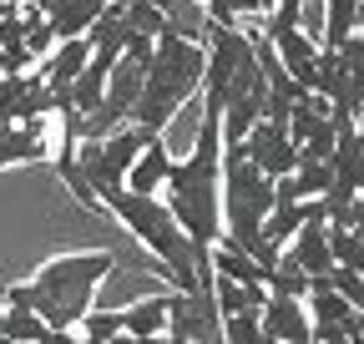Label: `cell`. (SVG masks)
Returning a JSON list of instances; mask_svg holds the SVG:
<instances>
[{
	"label": "cell",
	"instance_id": "obj_24",
	"mask_svg": "<svg viewBox=\"0 0 364 344\" xmlns=\"http://www.w3.org/2000/svg\"><path fill=\"white\" fill-rule=\"evenodd\" d=\"M21 46H26V56H31V61H36V56H51L56 36H51V26H46V16L21 11Z\"/></svg>",
	"mask_w": 364,
	"mask_h": 344
},
{
	"label": "cell",
	"instance_id": "obj_9",
	"mask_svg": "<svg viewBox=\"0 0 364 344\" xmlns=\"http://www.w3.org/2000/svg\"><path fill=\"white\" fill-rule=\"evenodd\" d=\"M258 324L273 344H314V324H309V309L299 299H268L258 309Z\"/></svg>",
	"mask_w": 364,
	"mask_h": 344
},
{
	"label": "cell",
	"instance_id": "obj_25",
	"mask_svg": "<svg viewBox=\"0 0 364 344\" xmlns=\"http://www.w3.org/2000/svg\"><path fill=\"white\" fill-rule=\"evenodd\" d=\"M318 284L334 289L349 309H364V274H354V269H334V264H329L324 274H318Z\"/></svg>",
	"mask_w": 364,
	"mask_h": 344
},
{
	"label": "cell",
	"instance_id": "obj_30",
	"mask_svg": "<svg viewBox=\"0 0 364 344\" xmlns=\"http://www.w3.org/2000/svg\"><path fill=\"white\" fill-rule=\"evenodd\" d=\"M0 6H21V0H0Z\"/></svg>",
	"mask_w": 364,
	"mask_h": 344
},
{
	"label": "cell",
	"instance_id": "obj_8",
	"mask_svg": "<svg viewBox=\"0 0 364 344\" xmlns=\"http://www.w3.org/2000/svg\"><path fill=\"white\" fill-rule=\"evenodd\" d=\"M268 46H273V61L284 66V76L309 92L314 66H318V41H309L304 31H268Z\"/></svg>",
	"mask_w": 364,
	"mask_h": 344
},
{
	"label": "cell",
	"instance_id": "obj_28",
	"mask_svg": "<svg viewBox=\"0 0 364 344\" xmlns=\"http://www.w3.org/2000/svg\"><path fill=\"white\" fill-rule=\"evenodd\" d=\"M132 344H167V334H157V339H132Z\"/></svg>",
	"mask_w": 364,
	"mask_h": 344
},
{
	"label": "cell",
	"instance_id": "obj_11",
	"mask_svg": "<svg viewBox=\"0 0 364 344\" xmlns=\"http://www.w3.org/2000/svg\"><path fill=\"white\" fill-rule=\"evenodd\" d=\"M117 61H97V56H91L86 66H81V76L66 86V92H61V112H71L76 122H86L91 112H97L102 107V92H107V71H112Z\"/></svg>",
	"mask_w": 364,
	"mask_h": 344
},
{
	"label": "cell",
	"instance_id": "obj_10",
	"mask_svg": "<svg viewBox=\"0 0 364 344\" xmlns=\"http://www.w3.org/2000/svg\"><path fill=\"white\" fill-rule=\"evenodd\" d=\"M167 172H172V157L162 147V137H152L142 152H136V162L127 167V178H122V193H136V198H157L167 188Z\"/></svg>",
	"mask_w": 364,
	"mask_h": 344
},
{
	"label": "cell",
	"instance_id": "obj_26",
	"mask_svg": "<svg viewBox=\"0 0 364 344\" xmlns=\"http://www.w3.org/2000/svg\"><path fill=\"white\" fill-rule=\"evenodd\" d=\"M76 329H81V339H91V344H107V339L122 334V314H117V309H86Z\"/></svg>",
	"mask_w": 364,
	"mask_h": 344
},
{
	"label": "cell",
	"instance_id": "obj_15",
	"mask_svg": "<svg viewBox=\"0 0 364 344\" xmlns=\"http://www.w3.org/2000/svg\"><path fill=\"white\" fill-rule=\"evenodd\" d=\"M289 264L304 274V279H318L329 269V243H324V223H304L294 238H289Z\"/></svg>",
	"mask_w": 364,
	"mask_h": 344
},
{
	"label": "cell",
	"instance_id": "obj_1",
	"mask_svg": "<svg viewBox=\"0 0 364 344\" xmlns=\"http://www.w3.org/2000/svg\"><path fill=\"white\" fill-rule=\"evenodd\" d=\"M117 258L122 253H112V248L61 253V258H51V264H41L31 279L6 289V309H26L51 334H71L86 309H97L91 304V299H97V284L117 269Z\"/></svg>",
	"mask_w": 364,
	"mask_h": 344
},
{
	"label": "cell",
	"instance_id": "obj_17",
	"mask_svg": "<svg viewBox=\"0 0 364 344\" xmlns=\"http://www.w3.org/2000/svg\"><path fill=\"white\" fill-rule=\"evenodd\" d=\"M46 137H41V122L31 127H0V167H16V162H46Z\"/></svg>",
	"mask_w": 364,
	"mask_h": 344
},
{
	"label": "cell",
	"instance_id": "obj_14",
	"mask_svg": "<svg viewBox=\"0 0 364 344\" xmlns=\"http://www.w3.org/2000/svg\"><path fill=\"white\" fill-rule=\"evenodd\" d=\"M117 314H122V334L127 339H157L167 329V294H142L136 304H127Z\"/></svg>",
	"mask_w": 364,
	"mask_h": 344
},
{
	"label": "cell",
	"instance_id": "obj_32",
	"mask_svg": "<svg viewBox=\"0 0 364 344\" xmlns=\"http://www.w3.org/2000/svg\"><path fill=\"white\" fill-rule=\"evenodd\" d=\"M0 344H11V339H0Z\"/></svg>",
	"mask_w": 364,
	"mask_h": 344
},
{
	"label": "cell",
	"instance_id": "obj_29",
	"mask_svg": "<svg viewBox=\"0 0 364 344\" xmlns=\"http://www.w3.org/2000/svg\"><path fill=\"white\" fill-rule=\"evenodd\" d=\"M273 6H279V0H273ZM284 6H304V0H284Z\"/></svg>",
	"mask_w": 364,
	"mask_h": 344
},
{
	"label": "cell",
	"instance_id": "obj_12",
	"mask_svg": "<svg viewBox=\"0 0 364 344\" xmlns=\"http://www.w3.org/2000/svg\"><path fill=\"white\" fill-rule=\"evenodd\" d=\"M86 61H91L86 36H81V41H56V51L46 56V71H36V76H41V86H46L51 97H61L66 86L81 76V66H86Z\"/></svg>",
	"mask_w": 364,
	"mask_h": 344
},
{
	"label": "cell",
	"instance_id": "obj_27",
	"mask_svg": "<svg viewBox=\"0 0 364 344\" xmlns=\"http://www.w3.org/2000/svg\"><path fill=\"white\" fill-rule=\"evenodd\" d=\"M223 344H273L258 324V314H228L223 319Z\"/></svg>",
	"mask_w": 364,
	"mask_h": 344
},
{
	"label": "cell",
	"instance_id": "obj_31",
	"mask_svg": "<svg viewBox=\"0 0 364 344\" xmlns=\"http://www.w3.org/2000/svg\"><path fill=\"white\" fill-rule=\"evenodd\" d=\"M334 344H349V339H334Z\"/></svg>",
	"mask_w": 364,
	"mask_h": 344
},
{
	"label": "cell",
	"instance_id": "obj_20",
	"mask_svg": "<svg viewBox=\"0 0 364 344\" xmlns=\"http://www.w3.org/2000/svg\"><path fill=\"white\" fill-rule=\"evenodd\" d=\"M0 339H11V344H51V329H46L36 314H26V309H0Z\"/></svg>",
	"mask_w": 364,
	"mask_h": 344
},
{
	"label": "cell",
	"instance_id": "obj_21",
	"mask_svg": "<svg viewBox=\"0 0 364 344\" xmlns=\"http://www.w3.org/2000/svg\"><path fill=\"white\" fill-rule=\"evenodd\" d=\"M263 294L268 299H299V304H304V294H309V279L289 264V253L279 258V264H273L268 269V279H263Z\"/></svg>",
	"mask_w": 364,
	"mask_h": 344
},
{
	"label": "cell",
	"instance_id": "obj_6",
	"mask_svg": "<svg viewBox=\"0 0 364 344\" xmlns=\"http://www.w3.org/2000/svg\"><path fill=\"white\" fill-rule=\"evenodd\" d=\"M248 61H253V36H243L238 26H208V46H203V112L208 117L223 112L228 81Z\"/></svg>",
	"mask_w": 364,
	"mask_h": 344
},
{
	"label": "cell",
	"instance_id": "obj_19",
	"mask_svg": "<svg viewBox=\"0 0 364 344\" xmlns=\"http://www.w3.org/2000/svg\"><path fill=\"white\" fill-rule=\"evenodd\" d=\"M324 243H329V264H334V269L364 274V233H354V228H329V223H324Z\"/></svg>",
	"mask_w": 364,
	"mask_h": 344
},
{
	"label": "cell",
	"instance_id": "obj_13",
	"mask_svg": "<svg viewBox=\"0 0 364 344\" xmlns=\"http://www.w3.org/2000/svg\"><path fill=\"white\" fill-rule=\"evenodd\" d=\"M157 16H162V36H177V41H193V46H203L208 36V16L198 0H152Z\"/></svg>",
	"mask_w": 364,
	"mask_h": 344
},
{
	"label": "cell",
	"instance_id": "obj_23",
	"mask_svg": "<svg viewBox=\"0 0 364 344\" xmlns=\"http://www.w3.org/2000/svg\"><path fill=\"white\" fill-rule=\"evenodd\" d=\"M122 21H127V31H132L136 41H157V36H162V16H157L152 0H127V6H122Z\"/></svg>",
	"mask_w": 364,
	"mask_h": 344
},
{
	"label": "cell",
	"instance_id": "obj_4",
	"mask_svg": "<svg viewBox=\"0 0 364 344\" xmlns=\"http://www.w3.org/2000/svg\"><path fill=\"white\" fill-rule=\"evenodd\" d=\"M97 203H107L117 218H122L136 238L152 248V258L172 274L177 294H198V289H203V279H213V269H208V274H198V248L188 243V233L172 223V213L162 208V198H136V193L112 188V193H102Z\"/></svg>",
	"mask_w": 364,
	"mask_h": 344
},
{
	"label": "cell",
	"instance_id": "obj_5",
	"mask_svg": "<svg viewBox=\"0 0 364 344\" xmlns=\"http://www.w3.org/2000/svg\"><path fill=\"white\" fill-rule=\"evenodd\" d=\"M147 142H152V137H147V132H136V127H117L112 137L91 142V147L81 152V162H76V178H81V188H86L91 198H102V193L122 188L127 167L136 162V152H142Z\"/></svg>",
	"mask_w": 364,
	"mask_h": 344
},
{
	"label": "cell",
	"instance_id": "obj_7",
	"mask_svg": "<svg viewBox=\"0 0 364 344\" xmlns=\"http://www.w3.org/2000/svg\"><path fill=\"white\" fill-rule=\"evenodd\" d=\"M238 152L248 157V167H258L268 183H279V178H289V172L299 167V147L279 132V127H268V122H258L253 132L238 142Z\"/></svg>",
	"mask_w": 364,
	"mask_h": 344
},
{
	"label": "cell",
	"instance_id": "obj_3",
	"mask_svg": "<svg viewBox=\"0 0 364 344\" xmlns=\"http://www.w3.org/2000/svg\"><path fill=\"white\" fill-rule=\"evenodd\" d=\"M198 86H203V46L177 41V36H157L152 41V61L142 71V92H136V102L127 112L132 127L147 132V137H157Z\"/></svg>",
	"mask_w": 364,
	"mask_h": 344
},
{
	"label": "cell",
	"instance_id": "obj_2",
	"mask_svg": "<svg viewBox=\"0 0 364 344\" xmlns=\"http://www.w3.org/2000/svg\"><path fill=\"white\" fill-rule=\"evenodd\" d=\"M218 178H223V137H218V117L203 112L198 142L193 152L172 162L167 172V213L172 223L188 233L193 248H213L223 238V208H218Z\"/></svg>",
	"mask_w": 364,
	"mask_h": 344
},
{
	"label": "cell",
	"instance_id": "obj_18",
	"mask_svg": "<svg viewBox=\"0 0 364 344\" xmlns=\"http://www.w3.org/2000/svg\"><path fill=\"white\" fill-rule=\"evenodd\" d=\"M359 26V0H324V51H339Z\"/></svg>",
	"mask_w": 364,
	"mask_h": 344
},
{
	"label": "cell",
	"instance_id": "obj_22",
	"mask_svg": "<svg viewBox=\"0 0 364 344\" xmlns=\"http://www.w3.org/2000/svg\"><path fill=\"white\" fill-rule=\"evenodd\" d=\"M273 0H208V26H238V16H268Z\"/></svg>",
	"mask_w": 364,
	"mask_h": 344
},
{
	"label": "cell",
	"instance_id": "obj_16",
	"mask_svg": "<svg viewBox=\"0 0 364 344\" xmlns=\"http://www.w3.org/2000/svg\"><path fill=\"white\" fill-rule=\"evenodd\" d=\"M127 41H132V31L122 21V6H107L97 21H91V31H86V46H91L97 61H117L127 51Z\"/></svg>",
	"mask_w": 364,
	"mask_h": 344
}]
</instances>
